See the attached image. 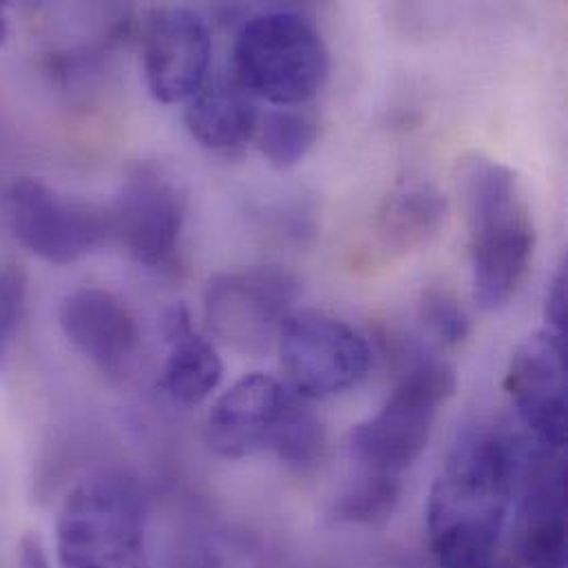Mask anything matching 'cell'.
Wrapping results in <instances>:
<instances>
[{
  "instance_id": "7c38bea8",
  "label": "cell",
  "mask_w": 568,
  "mask_h": 568,
  "mask_svg": "<svg viewBox=\"0 0 568 568\" xmlns=\"http://www.w3.org/2000/svg\"><path fill=\"white\" fill-rule=\"evenodd\" d=\"M290 389L275 376L253 372L231 385L206 418L209 447L231 460L271 449L282 423Z\"/></svg>"
},
{
  "instance_id": "8992f818",
  "label": "cell",
  "mask_w": 568,
  "mask_h": 568,
  "mask_svg": "<svg viewBox=\"0 0 568 568\" xmlns=\"http://www.w3.org/2000/svg\"><path fill=\"white\" fill-rule=\"evenodd\" d=\"M285 387L303 400H321L356 387L369 369L365 338L323 312H292L277 336Z\"/></svg>"
},
{
  "instance_id": "44dd1931",
  "label": "cell",
  "mask_w": 568,
  "mask_h": 568,
  "mask_svg": "<svg viewBox=\"0 0 568 568\" xmlns=\"http://www.w3.org/2000/svg\"><path fill=\"white\" fill-rule=\"evenodd\" d=\"M27 301L24 273L13 264H0V358L16 341Z\"/></svg>"
},
{
  "instance_id": "7a4b0ae2",
  "label": "cell",
  "mask_w": 568,
  "mask_h": 568,
  "mask_svg": "<svg viewBox=\"0 0 568 568\" xmlns=\"http://www.w3.org/2000/svg\"><path fill=\"white\" fill-rule=\"evenodd\" d=\"M460 195L469 226L474 296L483 310L505 307L527 282L536 226L516 173L485 155L460 164Z\"/></svg>"
},
{
  "instance_id": "52a82bcc",
  "label": "cell",
  "mask_w": 568,
  "mask_h": 568,
  "mask_svg": "<svg viewBox=\"0 0 568 568\" xmlns=\"http://www.w3.org/2000/svg\"><path fill=\"white\" fill-rule=\"evenodd\" d=\"M296 294V280L282 268L231 271L209 284L204 312L224 345L246 356H264L277 343Z\"/></svg>"
},
{
  "instance_id": "d6986e66",
  "label": "cell",
  "mask_w": 568,
  "mask_h": 568,
  "mask_svg": "<svg viewBox=\"0 0 568 568\" xmlns=\"http://www.w3.org/2000/svg\"><path fill=\"white\" fill-rule=\"evenodd\" d=\"M400 500V478L363 474L341 496L336 514L356 525L385 523Z\"/></svg>"
},
{
  "instance_id": "e0dca14e",
  "label": "cell",
  "mask_w": 568,
  "mask_h": 568,
  "mask_svg": "<svg viewBox=\"0 0 568 568\" xmlns=\"http://www.w3.org/2000/svg\"><path fill=\"white\" fill-rule=\"evenodd\" d=\"M318 138V122L301 109L271 111L262 120L260 151L273 169H292L305 160Z\"/></svg>"
},
{
  "instance_id": "4fadbf2b",
  "label": "cell",
  "mask_w": 568,
  "mask_h": 568,
  "mask_svg": "<svg viewBox=\"0 0 568 568\" xmlns=\"http://www.w3.org/2000/svg\"><path fill=\"white\" fill-rule=\"evenodd\" d=\"M58 321L69 345L104 372H120L138 352L135 316L109 290H71L60 301Z\"/></svg>"
},
{
  "instance_id": "2e32d148",
  "label": "cell",
  "mask_w": 568,
  "mask_h": 568,
  "mask_svg": "<svg viewBox=\"0 0 568 568\" xmlns=\"http://www.w3.org/2000/svg\"><path fill=\"white\" fill-rule=\"evenodd\" d=\"M186 126L191 135L211 151H237L260 126L255 100L233 80L206 82L186 102Z\"/></svg>"
},
{
  "instance_id": "5bb4252c",
  "label": "cell",
  "mask_w": 568,
  "mask_h": 568,
  "mask_svg": "<svg viewBox=\"0 0 568 568\" xmlns=\"http://www.w3.org/2000/svg\"><path fill=\"white\" fill-rule=\"evenodd\" d=\"M447 220V197L423 175L398 180L385 195L378 215L376 233L385 251L412 253L429 246L443 231Z\"/></svg>"
},
{
  "instance_id": "7402d4cb",
  "label": "cell",
  "mask_w": 568,
  "mask_h": 568,
  "mask_svg": "<svg viewBox=\"0 0 568 568\" xmlns=\"http://www.w3.org/2000/svg\"><path fill=\"white\" fill-rule=\"evenodd\" d=\"M549 329L567 338V266H560L547 292Z\"/></svg>"
},
{
  "instance_id": "ba28073f",
  "label": "cell",
  "mask_w": 568,
  "mask_h": 568,
  "mask_svg": "<svg viewBox=\"0 0 568 568\" xmlns=\"http://www.w3.org/2000/svg\"><path fill=\"white\" fill-rule=\"evenodd\" d=\"M4 217L13 240L31 255L67 266L104 244L109 213L75 204L40 180H16L4 195Z\"/></svg>"
},
{
  "instance_id": "3957f363",
  "label": "cell",
  "mask_w": 568,
  "mask_h": 568,
  "mask_svg": "<svg viewBox=\"0 0 568 568\" xmlns=\"http://www.w3.org/2000/svg\"><path fill=\"white\" fill-rule=\"evenodd\" d=\"M58 568H144L146 509L124 474L82 478L62 500L55 520Z\"/></svg>"
},
{
  "instance_id": "30bf717a",
  "label": "cell",
  "mask_w": 568,
  "mask_h": 568,
  "mask_svg": "<svg viewBox=\"0 0 568 568\" xmlns=\"http://www.w3.org/2000/svg\"><path fill=\"white\" fill-rule=\"evenodd\" d=\"M505 387L534 440L562 452L568 434L567 338L549 327L529 334L511 356Z\"/></svg>"
},
{
  "instance_id": "ffe728a7",
  "label": "cell",
  "mask_w": 568,
  "mask_h": 568,
  "mask_svg": "<svg viewBox=\"0 0 568 568\" xmlns=\"http://www.w3.org/2000/svg\"><path fill=\"white\" fill-rule=\"evenodd\" d=\"M418 318L427 327V332L447 347H456L471 334V318L460 301L443 290L427 287L418 298Z\"/></svg>"
},
{
  "instance_id": "603a6c76",
  "label": "cell",
  "mask_w": 568,
  "mask_h": 568,
  "mask_svg": "<svg viewBox=\"0 0 568 568\" xmlns=\"http://www.w3.org/2000/svg\"><path fill=\"white\" fill-rule=\"evenodd\" d=\"M20 568H51L49 560L40 547V542L36 538H24L20 542V560H18Z\"/></svg>"
},
{
  "instance_id": "5b68a950",
  "label": "cell",
  "mask_w": 568,
  "mask_h": 568,
  "mask_svg": "<svg viewBox=\"0 0 568 568\" xmlns=\"http://www.w3.org/2000/svg\"><path fill=\"white\" fill-rule=\"evenodd\" d=\"M456 392V372L443 361L412 365L385 405L349 434V452L363 474L400 478L427 449L440 407Z\"/></svg>"
},
{
  "instance_id": "d4e9b609",
  "label": "cell",
  "mask_w": 568,
  "mask_h": 568,
  "mask_svg": "<svg viewBox=\"0 0 568 568\" xmlns=\"http://www.w3.org/2000/svg\"><path fill=\"white\" fill-rule=\"evenodd\" d=\"M463 568H509V567H503V565H498V562H494V560H487V562H478V565H471V567H463Z\"/></svg>"
},
{
  "instance_id": "cb8c5ba5",
  "label": "cell",
  "mask_w": 568,
  "mask_h": 568,
  "mask_svg": "<svg viewBox=\"0 0 568 568\" xmlns=\"http://www.w3.org/2000/svg\"><path fill=\"white\" fill-rule=\"evenodd\" d=\"M7 36H9V16H7L4 4H0V47L4 44Z\"/></svg>"
},
{
  "instance_id": "8fae6325",
  "label": "cell",
  "mask_w": 568,
  "mask_h": 568,
  "mask_svg": "<svg viewBox=\"0 0 568 568\" xmlns=\"http://www.w3.org/2000/svg\"><path fill=\"white\" fill-rule=\"evenodd\" d=\"M213 38L206 20L186 7H162L149 16L142 62L149 93L162 104L189 102L206 82Z\"/></svg>"
},
{
  "instance_id": "ac0fdd59",
  "label": "cell",
  "mask_w": 568,
  "mask_h": 568,
  "mask_svg": "<svg viewBox=\"0 0 568 568\" xmlns=\"http://www.w3.org/2000/svg\"><path fill=\"white\" fill-rule=\"evenodd\" d=\"M271 449L277 454V458L296 469L305 471L314 467L325 449V432L321 420L307 409L305 400L290 392L287 405H285L282 423L275 432Z\"/></svg>"
},
{
  "instance_id": "9a60e30c",
  "label": "cell",
  "mask_w": 568,
  "mask_h": 568,
  "mask_svg": "<svg viewBox=\"0 0 568 568\" xmlns=\"http://www.w3.org/2000/svg\"><path fill=\"white\" fill-rule=\"evenodd\" d=\"M162 334L169 343V358L164 365L166 392L180 405H202L224 378V363L217 349L195 332L184 305L166 310Z\"/></svg>"
},
{
  "instance_id": "9c48e42d",
  "label": "cell",
  "mask_w": 568,
  "mask_h": 568,
  "mask_svg": "<svg viewBox=\"0 0 568 568\" xmlns=\"http://www.w3.org/2000/svg\"><path fill=\"white\" fill-rule=\"evenodd\" d=\"M111 235H118L133 260L153 271L175 264L186 217L180 186L153 164L129 169L120 197L109 213Z\"/></svg>"
},
{
  "instance_id": "277c9868",
  "label": "cell",
  "mask_w": 568,
  "mask_h": 568,
  "mask_svg": "<svg viewBox=\"0 0 568 568\" xmlns=\"http://www.w3.org/2000/svg\"><path fill=\"white\" fill-rule=\"evenodd\" d=\"M235 82L255 100L292 109L312 100L329 75V53L310 20L266 11L246 20L233 47Z\"/></svg>"
},
{
  "instance_id": "6da1fadb",
  "label": "cell",
  "mask_w": 568,
  "mask_h": 568,
  "mask_svg": "<svg viewBox=\"0 0 568 568\" xmlns=\"http://www.w3.org/2000/svg\"><path fill=\"white\" fill-rule=\"evenodd\" d=\"M525 445L500 429L460 436L427 498V536L436 568L494 560L520 487Z\"/></svg>"
}]
</instances>
